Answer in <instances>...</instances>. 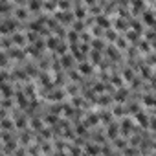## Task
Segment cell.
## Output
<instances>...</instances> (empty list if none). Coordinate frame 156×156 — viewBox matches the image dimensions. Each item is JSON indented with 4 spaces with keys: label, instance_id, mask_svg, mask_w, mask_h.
<instances>
[{
    "label": "cell",
    "instance_id": "obj_15",
    "mask_svg": "<svg viewBox=\"0 0 156 156\" xmlns=\"http://www.w3.org/2000/svg\"><path fill=\"white\" fill-rule=\"evenodd\" d=\"M30 11H39L41 8H42V2H41V0H30Z\"/></svg>",
    "mask_w": 156,
    "mask_h": 156
},
{
    "label": "cell",
    "instance_id": "obj_52",
    "mask_svg": "<svg viewBox=\"0 0 156 156\" xmlns=\"http://www.w3.org/2000/svg\"><path fill=\"white\" fill-rule=\"evenodd\" d=\"M107 37H108L110 41H116V33H112V31H108V33H107Z\"/></svg>",
    "mask_w": 156,
    "mask_h": 156
},
{
    "label": "cell",
    "instance_id": "obj_53",
    "mask_svg": "<svg viewBox=\"0 0 156 156\" xmlns=\"http://www.w3.org/2000/svg\"><path fill=\"white\" fill-rule=\"evenodd\" d=\"M116 145H118V147H123V145H125V143H123V141H121V140H116Z\"/></svg>",
    "mask_w": 156,
    "mask_h": 156
},
{
    "label": "cell",
    "instance_id": "obj_34",
    "mask_svg": "<svg viewBox=\"0 0 156 156\" xmlns=\"http://www.w3.org/2000/svg\"><path fill=\"white\" fill-rule=\"evenodd\" d=\"M143 103H145L147 107H151V108H152V107H154V99H152V96H147V98L143 99Z\"/></svg>",
    "mask_w": 156,
    "mask_h": 156
},
{
    "label": "cell",
    "instance_id": "obj_51",
    "mask_svg": "<svg viewBox=\"0 0 156 156\" xmlns=\"http://www.w3.org/2000/svg\"><path fill=\"white\" fill-rule=\"evenodd\" d=\"M81 41L88 42V41H90V35H88V33H83V35H81Z\"/></svg>",
    "mask_w": 156,
    "mask_h": 156
},
{
    "label": "cell",
    "instance_id": "obj_4",
    "mask_svg": "<svg viewBox=\"0 0 156 156\" xmlns=\"http://www.w3.org/2000/svg\"><path fill=\"white\" fill-rule=\"evenodd\" d=\"M61 66H62V68H66V70H70V68L73 66V57H72V55L62 53V55H61Z\"/></svg>",
    "mask_w": 156,
    "mask_h": 156
},
{
    "label": "cell",
    "instance_id": "obj_9",
    "mask_svg": "<svg viewBox=\"0 0 156 156\" xmlns=\"http://www.w3.org/2000/svg\"><path fill=\"white\" fill-rule=\"evenodd\" d=\"M79 72H81L83 75H90L94 70H92V64H90V62H81V64H79Z\"/></svg>",
    "mask_w": 156,
    "mask_h": 156
},
{
    "label": "cell",
    "instance_id": "obj_19",
    "mask_svg": "<svg viewBox=\"0 0 156 156\" xmlns=\"http://www.w3.org/2000/svg\"><path fill=\"white\" fill-rule=\"evenodd\" d=\"M42 8H44L46 11H55V9H57V2H53V0H46V2L42 4Z\"/></svg>",
    "mask_w": 156,
    "mask_h": 156
},
{
    "label": "cell",
    "instance_id": "obj_26",
    "mask_svg": "<svg viewBox=\"0 0 156 156\" xmlns=\"http://www.w3.org/2000/svg\"><path fill=\"white\" fill-rule=\"evenodd\" d=\"M98 24H99L101 28H108V26H110L108 19H105V17H98Z\"/></svg>",
    "mask_w": 156,
    "mask_h": 156
},
{
    "label": "cell",
    "instance_id": "obj_23",
    "mask_svg": "<svg viewBox=\"0 0 156 156\" xmlns=\"http://www.w3.org/2000/svg\"><path fill=\"white\" fill-rule=\"evenodd\" d=\"M26 123H28V121H26V118H24V116H19V118H17V121H15V127L24 129V127H26Z\"/></svg>",
    "mask_w": 156,
    "mask_h": 156
},
{
    "label": "cell",
    "instance_id": "obj_48",
    "mask_svg": "<svg viewBox=\"0 0 156 156\" xmlns=\"http://www.w3.org/2000/svg\"><path fill=\"white\" fill-rule=\"evenodd\" d=\"M0 105H2L4 108H8V107H11V101H8V99H4V101H0Z\"/></svg>",
    "mask_w": 156,
    "mask_h": 156
},
{
    "label": "cell",
    "instance_id": "obj_22",
    "mask_svg": "<svg viewBox=\"0 0 156 156\" xmlns=\"http://www.w3.org/2000/svg\"><path fill=\"white\" fill-rule=\"evenodd\" d=\"M125 96H127V92L121 88V90H118V92H116L114 99H116V101H119V103H123V101H125Z\"/></svg>",
    "mask_w": 156,
    "mask_h": 156
},
{
    "label": "cell",
    "instance_id": "obj_14",
    "mask_svg": "<svg viewBox=\"0 0 156 156\" xmlns=\"http://www.w3.org/2000/svg\"><path fill=\"white\" fill-rule=\"evenodd\" d=\"M9 64V55H8V51H0V68H4V66H8Z\"/></svg>",
    "mask_w": 156,
    "mask_h": 156
},
{
    "label": "cell",
    "instance_id": "obj_56",
    "mask_svg": "<svg viewBox=\"0 0 156 156\" xmlns=\"http://www.w3.org/2000/svg\"><path fill=\"white\" fill-rule=\"evenodd\" d=\"M0 151H2V145H0Z\"/></svg>",
    "mask_w": 156,
    "mask_h": 156
},
{
    "label": "cell",
    "instance_id": "obj_32",
    "mask_svg": "<svg viewBox=\"0 0 156 156\" xmlns=\"http://www.w3.org/2000/svg\"><path fill=\"white\" fill-rule=\"evenodd\" d=\"M92 61H94V62H99V61H101V51H99V50H94V51H92Z\"/></svg>",
    "mask_w": 156,
    "mask_h": 156
},
{
    "label": "cell",
    "instance_id": "obj_20",
    "mask_svg": "<svg viewBox=\"0 0 156 156\" xmlns=\"http://www.w3.org/2000/svg\"><path fill=\"white\" fill-rule=\"evenodd\" d=\"M136 119H138V123H140L141 127H149V119H147L145 114H138V112H136Z\"/></svg>",
    "mask_w": 156,
    "mask_h": 156
},
{
    "label": "cell",
    "instance_id": "obj_33",
    "mask_svg": "<svg viewBox=\"0 0 156 156\" xmlns=\"http://www.w3.org/2000/svg\"><path fill=\"white\" fill-rule=\"evenodd\" d=\"M81 30H85V24H83L81 20H77V22L73 24V31H81Z\"/></svg>",
    "mask_w": 156,
    "mask_h": 156
},
{
    "label": "cell",
    "instance_id": "obj_35",
    "mask_svg": "<svg viewBox=\"0 0 156 156\" xmlns=\"http://www.w3.org/2000/svg\"><path fill=\"white\" fill-rule=\"evenodd\" d=\"M99 119H101V121H105V123H110L112 114H107V112H105V114H101V116H99Z\"/></svg>",
    "mask_w": 156,
    "mask_h": 156
},
{
    "label": "cell",
    "instance_id": "obj_5",
    "mask_svg": "<svg viewBox=\"0 0 156 156\" xmlns=\"http://www.w3.org/2000/svg\"><path fill=\"white\" fill-rule=\"evenodd\" d=\"M72 17H73V15H70L68 11H57V13H55V19L61 20L62 24H68V20H72Z\"/></svg>",
    "mask_w": 156,
    "mask_h": 156
},
{
    "label": "cell",
    "instance_id": "obj_16",
    "mask_svg": "<svg viewBox=\"0 0 156 156\" xmlns=\"http://www.w3.org/2000/svg\"><path fill=\"white\" fill-rule=\"evenodd\" d=\"M15 19H17V20H24V19H28V11H26L24 8H19V9L15 11Z\"/></svg>",
    "mask_w": 156,
    "mask_h": 156
},
{
    "label": "cell",
    "instance_id": "obj_36",
    "mask_svg": "<svg viewBox=\"0 0 156 156\" xmlns=\"http://www.w3.org/2000/svg\"><path fill=\"white\" fill-rule=\"evenodd\" d=\"M31 125H33V129H35V130H41V129H42V121H41V119H33V121H31Z\"/></svg>",
    "mask_w": 156,
    "mask_h": 156
},
{
    "label": "cell",
    "instance_id": "obj_11",
    "mask_svg": "<svg viewBox=\"0 0 156 156\" xmlns=\"http://www.w3.org/2000/svg\"><path fill=\"white\" fill-rule=\"evenodd\" d=\"M85 123H87L88 127H90V125H96V123H99V116H98V114H94V112H90V114L87 116Z\"/></svg>",
    "mask_w": 156,
    "mask_h": 156
},
{
    "label": "cell",
    "instance_id": "obj_44",
    "mask_svg": "<svg viewBox=\"0 0 156 156\" xmlns=\"http://www.w3.org/2000/svg\"><path fill=\"white\" fill-rule=\"evenodd\" d=\"M107 51H108V55H110V57H114V59H118V51H116V48H108Z\"/></svg>",
    "mask_w": 156,
    "mask_h": 156
},
{
    "label": "cell",
    "instance_id": "obj_13",
    "mask_svg": "<svg viewBox=\"0 0 156 156\" xmlns=\"http://www.w3.org/2000/svg\"><path fill=\"white\" fill-rule=\"evenodd\" d=\"M62 98H64V92H62V90H55V92H51V94L48 96L50 101H61Z\"/></svg>",
    "mask_w": 156,
    "mask_h": 156
},
{
    "label": "cell",
    "instance_id": "obj_31",
    "mask_svg": "<svg viewBox=\"0 0 156 156\" xmlns=\"http://www.w3.org/2000/svg\"><path fill=\"white\" fill-rule=\"evenodd\" d=\"M13 77H15V79H26V72L17 70V72H13Z\"/></svg>",
    "mask_w": 156,
    "mask_h": 156
},
{
    "label": "cell",
    "instance_id": "obj_18",
    "mask_svg": "<svg viewBox=\"0 0 156 156\" xmlns=\"http://www.w3.org/2000/svg\"><path fill=\"white\" fill-rule=\"evenodd\" d=\"M98 105H101V107H107V105H110L112 103V99L108 98V96H101V98H98V99H94Z\"/></svg>",
    "mask_w": 156,
    "mask_h": 156
},
{
    "label": "cell",
    "instance_id": "obj_3",
    "mask_svg": "<svg viewBox=\"0 0 156 156\" xmlns=\"http://www.w3.org/2000/svg\"><path fill=\"white\" fill-rule=\"evenodd\" d=\"M8 55H9V59H24L26 57V53L20 48H9L8 50Z\"/></svg>",
    "mask_w": 156,
    "mask_h": 156
},
{
    "label": "cell",
    "instance_id": "obj_7",
    "mask_svg": "<svg viewBox=\"0 0 156 156\" xmlns=\"http://www.w3.org/2000/svg\"><path fill=\"white\" fill-rule=\"evenodd\" d=\"M132 127H134L132 119H123V121H121V129H119V130H121L123 134H130V132H132Z\"/></svg>",
    "mask_w": 156,
    "mask_h": 156
},
{
    "label": "cell",
    "instance_id": "obj_39",
    "mask_svg": "<svg viewBox=\"0 0 156 156\" xmlns=\"http://www.w3.org/2000/svg\"><path fill=\"white\" fill-rule=\"evenodd\" d=\"M125 114V108L123 107H116L114 108V116H123Z\"/></svg>",
    "mask_w": 156,
    "mask_h": 156
},
{
    "label": "cell",
    "instance_id": "obj_28",
    "mask_svg": "<svg viewBox=\"0 0 156 156\" xmlns=\"http://www.w3.org/2000/svg\"><path fill=\"white\" fill-rule=\"evenodd\" d=\"M46 123H50V125H57V123H59V118L53 116V114H50V116H46Z\"/></svg>",
    "mask_w": 156,
    "mask_h": 156
},
{
    "label": "cell",
    "instance_id": "obj_54",
    "mask_svg": "<svg viewBox=\"0 0 156 156\" xmlns=\"http://www.w3.org/2000/svg\"><path fill=\"white\" fill-rule=\"evenodd\" d=\"M85 2H87V4H90V6H92V4H94V0H85Z\"/></svg>",
    "mask_w": 156,
    "mask_h": 156
},
{
    "label": "cell",
    "instance_id": "obj_55",
    "mask_svg": "<svg viewBox=\"0 0 156 156\" xmlns=\"http://www.w3.org/2000/svg\"><path fill=\"white\" fill-rule=\"evenodd\" d=\"M15 2H22V0H15Z\"/></svg>",
    "mask_w": 156,
    "mask_h": 156
},
{
    "label": "cell",
    "instance_id": "obj_47",
    "mask_svg": "<svg viewBox=\"0 0 156 156\" xmlns=\"http://www.w3.org/2000/svg\"><path fill=\"white\" fill-rule=\"evenodd\" d=\"M94 90H96V92H103V90H105V85H101V83H99V85H96V87H94Z\"/></svg>",
    "mask_w": 156,
    "mask_h": 156
},
{
    "label": "cell",
    "instance_id": "obj_1",
    "mask_svg": "<svg viewBox=\"0 0 156 156\" xmlns=\"http://www.w3.org/2000/svg\"><path fill=\"white\" fill-rule=\"evenodd\" d=\"M17 30V19H13V20H4L2 24H0V35H8V33H13Z\"/></svg>",
    "mask_w": 156,
    "mask_h": 156
},
{
    "label": "cell",
    "instance_id": "obj_2",
    "mask_svg": "<svg viewBox=\"0 0 156 156\" xmlns=\"http://www.w3.org/2000/svg\"><path fill=\"white\" fill-rule=\"evenodd\" d=\"M0 96H4V98H11L13 96V87L8 85L6 81L4 83H0Z\"/></svg>",
    "mask_w": 156,
    "mask_h": 156
},
{
    "label": "cell",
    "instance_id": "obj_17",
    "mask_svg": "<svg viewBox=\"0 0 156 156\" xmlns=\"http://www.w3.org/2000/svg\"><path fill=\"white\" fill-rule=\"evenodd\" d=\"M17 101H19V107H20V108H24V107L28 105L26 94H22V92H17Z\"/></svg>",
    "mask_w": 156,
    "mask_h": 156
},
{
    "label": "cell",
    "instance_id": "obj_21",
    "mask_svg": "<svg viewBox=\"0 0 156 156\" xmlns=\"http://www.w3.org/2000/svg\"><path fill=\"white\" fill-rule=\"evenodd\" d=\"M73 17H77V19H85L87 17V11H85V8H75V11H73Z\"/></svg>",
    "mask_w": 156,
    "mask_h": 156
},
{
    "label": "cell",
    "instance_id": "obj_43",
    "mask_svg": "<svg viewBox=\"0 0 156 156\" xmlns=\"http://www.w3.org/2000/svg\"><path fill=\"white\" fill-rule=\"evenodd\" d=\"M20 141H22V143H30V132H24V134L20 136Z\"/></svg>",
    "mask_w": 156,
    "mask_h": 156
},
{
    "label": "cell",
    "instance_id": "obj_8",
    "mask_svg": "<svg viewBox=\"0 0 156 156\" xmlns=\"http://www.w3.org/2000/svg\"><path fill=\"white\" fill-rule=\"evenodd\" d=\"M44 44H46V48H48V50H55V48L59 46V39H57L55 35H53V37H48V41H46Z\"/></svg>",
    "mask_w": 156,
    "mask_h": 156
},
{
    "label": "cell",
    "instance_id": "obj_10",
    "mask_svg": "<svg viewBox=\"0 0 156 156\" xmlns=\"http://www.w3.org/2000/svg\"><path fill=\"white\" fill-rule=\"evenodd\" d=\"M118 132H119L118 125H116V123H108V129H107V136H108V138H116V136H118Z\"/></svg>",
    "mask_w": 156,
    "mask_h": 156
},
{
    "label": "cell",
    "instance_id": "obj_40",
    "mask_svg": "<svg viewBox=\"0 0 156 156\" xmlns=\"http://www.w3.org/2000/svg\"><path fill=\"white\" fill-rule=\"evenodd\" d=\"M110 81L114 83V87H118V88L121 87V79H119V77H118V75H114V77H112V79H110Z\"/></svg>",
    "mask_w": 156,
    "mask_h": 156
},
{
    "label": "cell",
    "instance_id": "obj_30",
    "mask_svg": "<svg viewBox=\"0 0 156 156\" xmlns=\"http://www.w3.org/2000/svg\"><path fill=\"white\" fill-rule=\"evenodd\" d=\"M87 127H88V125H87V123L83 121V123H79V125H77L75 132H77V134H85V132H87Z\"/></svg>",
    "mask_w": 156,
    "mask_h": 156
},
{
    "label": "cell",
    "instance_id": "obj_29",
    "mask_svg": "<svg viewBox=\"0 0 156 156\" xmlns=\"http://www.w3.org/2000/svg\"><path fill=\"white\" fill-rule=\"evenodd\" d=\"M9 9V6L6 4V0H0V15H6Z\"/></svg>",
    "mask_w": 156,
    "mask_h": 156
},
{
    "label": "cell",
    "instance_id": "obj_42",
    "mask_svg": "<svg viewBox=\"0 0 156 156\" xmlns=\"http://www.w3.org/2000/svg\"><path fill=\"white\" fill-rule=\"evenodd\" d=\"M92 46H94L96 50H99V51L103 50V42H101V41H94V42H92Z\"/></svg>",
    "mask_w": 156,
    "mask_h": 156
},
{
    "label": "cell",
    "instance_id": "obj_12",
    "mask_svg": "<svg viewBox=\"0 0 156 156\" xmlns=\"http://www.w3.org/2000/svg\"><path fill=\"white\" fill-rule=\"evenodd\" d=\"M0 125H2V129H4V130H13V127H15V121L2 118V119H0Z\"/></svg>",
    "mask_w": 156,
    "mask_h": 156
},
{
    "label": "cell",
    "instance_id": "obj_57",
    "mask_svg": "<svg viewBox=\"0 0 156 156\" xmlns=\"http://www.w3.org/2000/svg\"><path fill=\"white\" fill-rule=\"evenodd\" d=\"M53 2H57V0H53Z\"/></svg>",
    "mask_w": 156,
    "mask_h": 156
},
{
    "label": "cell",
    "instance_id": "obj_46",
    "mask_svg": "<svg viewBox=\"0 0 156 156\" xmlns=\"http://www.w3.org/2000/svg\"><path fill=\"white\" fill-rule=\"evenodd\" d=\"M116 44H118L119 48H125V46H127V42H125V41H121V39H116Z\"/></svg>",
    "mask_w": 156,
    "mask_h": 156
},
{
    "label": "cell",
    "instance_id": "obj_37",
    "mask_svg": "<svg viewBox=\"0 0 156 156\" xmlns=\"http://www.w3.org/2000/svg\"><path fill=\"white\" fill-rule=\"evenodd\" d=\"M72 105H73V107H83V105H85V101H83V99H79V98H73V99H72Z\"/></svg>",
    "mask_w": 156,
    "mask_h": 156
},
{
    "label": "cell",
    "instance_id": "obj_24",
    "mask_svg": "<svg viewBox=\"0 0 156 156\" xmlns=\"http://www.w3.org/2000/svg\"><path fill=\"white\" fill-rule=\"evenodd\" d=\"M15 147H17V143H15L13 140H9V141H6L4 151H6V152H13V151H15Z\"/></svg>",
    "mask_w": 156,
    "mask_h": 156
},
{
    "label": "cell",
    "instance_id": "obj_6",
    "mask_svg": "<svg viewBox=\"0 0 156 156\" xmlns=\"http://www.w3.org/2000/svg\"><path fill=\"white\" fill-rule=\"evenodd\" d=\"M11 42H13V46H22V44L26 42V37H24L22 33H15V31H13V35H11Z\"/></svg>",
    "mask_w": 156,
    "mask_h": 156
},
{
    "label": "cell",
    "instance_id": "obj_49",
    "mask_svg": "<svg viewBox=\"0 0 156 156\" xmlns=\"http://www.w3.org/2000/svg\"><path fill=\"white\" fill-rule=\"evenodd\" d=\"M70 77L73 81H77V79H79V73H77V72H70Z\"/></svg>",
    "mask_w": 156,
    "mask_h": 156
},
{
    "label": "cell",
    "instance_id": "obj_25",
    "mask_svg": "<svg viewBox=\"0 0 156 156\" xmlns=\"http://www.w3.org/2000/svg\"><path fill=\"white\" fill-rule=\"evenodd\" d=\"M87 152H90V154H99L101 149H99L98 145H87Z\"/></svg>",
    "mask_w": 156,
    "mask_h": 156
},
{
    "label": "cell",
    "instance_id": "obj_41",
    "mask_svg": "<svg viewBox=\"0 0 156 156\" xmlns=\"http://www.w3.org/2000/svg\"><path fill=\"white\" fill-rule=\"evenodd\" d=\"M143 19L147 20V24H151V26H152V13H151V11H149V13H145V15H143Z\"/></svg>",
    "mask_w": 156,
    "mask_h": 156
},
{
    "label": "cell",
    "instance_id": "obj_38",
    "mask_svg": "<svg viewBox=\"0 0 156 156\" xmlns=\"http://www.w3.org/2000/svg\"><path fill=\"white\" fill-rule=\"evenodd\" d=\"M66 92L72 94V96H75V94H77V87H75V85H70V87L66 88Z\"/></svg>",
    "mask_w": 156,
    "mask_h": 156
},
{
    "label": "cell",
    "instance_id": "obj_27",
    "mask_svg": "<svg viewBox=\"0 0 156 156\" xmlns=\"http://www.w3.org/2000/svg\"><path fill=\"white\" fill-rule=\"evenodd\" d=\"M68 41H70V44H77V31H70L68 33Z\"/></svg>",
    "mask_w": 156,
    "mask_h": 156
},
{
    "label": "cell",
    "instance_id": "obj_50",
    "mask_svg": "<svg viewBox=\"0 0 156 156\" xmlns=\"http://www.w3.org/2000/svg\"><path fill=\"white\" fill-rule=\"evenodd\" d=\"M116 28H118V30H125V22H123V20H118Z\"/></svg>",
    "mask_w": 156,
    "mask_h": 156
},
{
    "label": "cell",
    "instance_id": "obj_45",
    "mask_svg": "<svg viewBox=\"0 0 156 156\" xmlns=\"http://www.w3.org/2000/svg\"><path fill=\"white\" fill-rule=\"evenodd\" d=\"M123 77H125L127 81H130V79H132V72H130V70H125V72H123Z\"/></svg>",
    "mask_w": 156,
    "mask_h": 156
}]
</instances>
